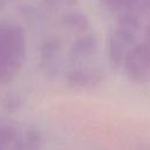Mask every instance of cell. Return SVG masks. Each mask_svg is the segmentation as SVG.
<instances>
[{"label":"cell","mask_w":150,"mask_h":150,"mask_svg":"<svg viewBox=\"0 0 150 150\" xmlns=\"http://www.w3.org/2000/svg\"><path fill=\"white\" fill-rule=\"evenodd\" d=\"M97 50V39L93 34L83 33L76 41H74L70 48V55L73 57H81L86 59L94 55Z\"/></svg>","instance_id":"cell-5"},{"label":"cell","mask_w":150,"mask_h":150,"mask_svg":"<svg viewBox=\"0 0 150 150\" xmlns=\"http://www.w3.org/2000/svg\"><path fill=\"white\" fill-rule=\"evenodd\" d=\"M107 9L114 13H120L127 9H134L136 12H139V2L141 0H98Z\"/></svg>","instance_id":"cell-8"},{"label":"cell","mask_w":150,"mask_h":150,"mask_svg":"<svg viewBox=\"0 0 150 150\" xmlns=\"http://www.w3.org/2000/svg\"><path fill=\"white\" fill-rule=\"evenodd\" d=\"M63 23L66 27L71 29L76 33H87L89 28V20L88 18L80 12H73L68 13L63 18Z\"/></svg>","instance_id":"cell-7"},{"label":"cell","mask_w":150,"mask_h":150,"mask_svg":"<svg viewBox=\"0 0 150 150\" xmlns=\"http://www.w3.org/2000/svg\"><path fill=\"white\" fill-rule=\"evenodd\" d=\"M145 43L150 46V22L145 28Z\"/></svg>","instance_id":"cell-10"},{"label":"cell","mask_w":150,"mask_h":150,"mask_svg":"<svg viewBox=\"0 0 150 150\" xmlns=\"http://www.w3.org/2000/svg\"><path fill=\"white\" fill-rule=\"evenodd\" d=\"M104 80V74L95 67H79L69 70L66 75V82L70 88L89 89L97 87Z\"/></svg>","instance_id":"cell-4"},{"label":"cell","mask_w":150,"mask_h":150,"mask_svg":"<svg viewBox=\"0 0 150 150\" xmlns=\"http://www.w3.org/2000/svg\"><path fill=\"white\" fill-rule=\"evenodd\" d=\"M0 150H5V149H4V148H2L1 145H0Z\"/></svg>","instance_id":"cell-11"},{"label":"cell","mask_w":150,"mask_h":150,"mask_svg":"<svg viewBox=\"0 0 150 150\" xmlns=\"http://www.w3.org/2000/svg\"><path fill=\"white\" fill-rule=\"evenodd\" d=\"M139 12H141V14L144 12H150V0H141Z\"/></svg>","instance_id":"cell-9"},{"label":"cell","mask_w":150,"mask_h":150,"mask_svg":"<svg viewBox=\"0 0 150 150\" xmlns=\"http://www.w3.org/2000/svg\"><path fill=\"white\" fill-rule=\"evenodd\" d=\"M123 69L125 76L136 84L150 82V46L145 42L134 45L127 53Z\"/></svg>","instance_id":"cell-2"},{"label":"cell","mask_w":150,"mask_h":150,"mask_svg":"<svg viewBox=\"0 0 150 150\" xmlns=\"http://www.w3.org/2000/svg\"><path fill=\"white\" fill-rule=\"evenodd\" d=\"M42 145V137L39 131L30 129L23 136H19L12 150H40Z\"/></svg>","instance_id":"cell-6"},{"label":"cell","mask_w":150,"mask_h":150,"mask_svg":"<svg viewBox=\"0 0 150 150\" xmlns=\"http://www.w3.org/2000/svg\"><path fill=\"white\" fill-rule=\"evenodd\" d=\"M136 34L116 27L107 39V56L112 68L118 69L123 66L128 50L135 45Z\"/></svg>","instance_id":"cell-3"},{"label":"cell","mask_w":150,"mask_h":150,"mask_svg":"<svg viewBox=\"0 0 150 150\" xmlns=\"http://www.w3.org/2000/svg\"><path fill=\"white\" fill-rule=\"evenodd\" d=\"M27 52L26 34L21 26L0 23V83L11 82L20 71Z\"/></svg>","instance_id":"cell-1"}]
</instances>
